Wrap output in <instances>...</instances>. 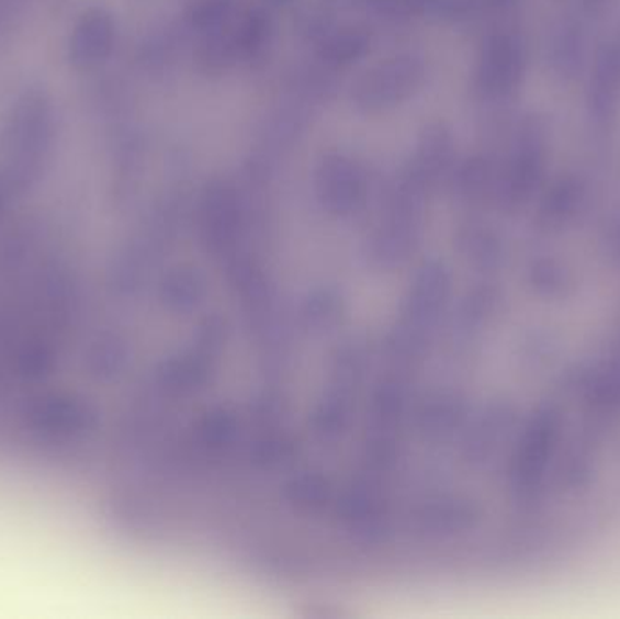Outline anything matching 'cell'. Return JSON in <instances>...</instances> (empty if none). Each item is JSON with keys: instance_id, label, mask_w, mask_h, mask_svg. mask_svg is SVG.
Returning <instances> with one entry per match:
<instances>
[{"instance_id": "6", "label": "cell", "mask_w": 620, "mask_h": 619, "mask_svg": "<svg viewBox=\"0 0 620 619\" xmlns=\"http://www.w3.org/2000/svg\"><path fill=\"white\" fill-rule=\"evenodd\" d=\"M516 2L517 0H447V10L454 21H466L506 10Z\"/></svg>"}, {"instance_id": "4", "label": "cell", "mask_w": 620, "mask_h": 619, "mask_svg": "<svg viewBox=\"0 0 620 619\" xmlns=\"http://www.w3.org/2000/svg\"><path fill=\"white\" fill-rule=\"evenodd\" d=\"M588 182L579 173L559 175L538 194L533 211V229L541 235L568 232L584 215L588 205Z\"/></svg>"}, {"instance_id": "2", "label": "cell", "mask_w": 620, "mask_h": 619, "mask_svg": "<svg viewBox=\"0 0 620 619\" xmlns=\"http://www.w3.org/2000/svg\"><path fill=\"white\" fill-rule=\"evenodd\" d=\"M527 41L511 30H499L481 43L472 69V91L483 102H505L517 95L527 79Z\"/></svg>"}, {"instance_id": "1", "label": "cell", "mask_w": 620, "mask_h": 619, "mask_svg": "<svg viewBox=\"0 0 620 619\" xmlns=\"http://www.w3.org/2000/svg\"><path fill=\"white\" fill-rule=\"evenodd\" d=\"M550 127L538 113L522 116L510 146L497 158V211L517 215L538 199L550 166Z\"/></svg>"}, {"instance_id": "7", "label": "cell", "mask_w": 620, "mask_h": 619, "mask_svg": "<svg viewBox=\"0 0 620 619\" xmlns=\"http://www.w3.org/2000/svg\"><path fill=\"white\" fill-rule=\"evenodd\" d=\"M555 2H572L574 4L575 0H555Z\"/></svg>"}, {"instance_id": "3", "label": "cell", "mask_w": 620, "mask_h": 619, "mask_svg": "<svg viewBox=\"0 0 620 619\" xmlns=\"http://www.w3.org/2000/svg\"><path fill=\"white\" fill-rule=\"evenodd\" d=\"M586 108L595 126L605 130L620 110V22L591 53L586 85Z\"/></svg>"}, {"instance_id": "5", "label": "cell", "mask_w": 620, "mask_h": 619, "mask_svg": "<svg viewBox=\"0 0 620 619\" xmlns=\"http://www.w3.org/2000/svg\"><path fill=\"white\" fill-rule=\"evenodd\" d=\"M583 16L568 15L553 24L548 33L546 64L550 74L572 85L589 66L588 26Z\"/></svg>"}]
</instances>
